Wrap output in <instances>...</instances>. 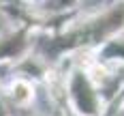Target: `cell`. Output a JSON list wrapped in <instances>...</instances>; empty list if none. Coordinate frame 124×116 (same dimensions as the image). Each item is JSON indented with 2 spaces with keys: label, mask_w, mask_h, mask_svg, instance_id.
Returning <instances> with one entry per match:
<instances>
[{
  "label": "cell",
  "mask_w": 124,
  "mask_h": 116,
  "mask_svg": "<svg viewBox=\"0 0 124 116\" xmlns=\"http://www.w3.org/2000/svg\"><path fill=\"white\" fill-rule=\"evenodd\" d=\"M30 97H32V92H30V86H28L26 82H15V84H13V99H15V101L26 103Z\"/></svg>",
  "instance_id": "obj_1"
}]
</instances>
